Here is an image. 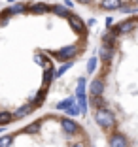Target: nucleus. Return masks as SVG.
I'll return each mask as SVG.
<instances>
[{"label": "nucleus", "mask_w": 138, "mask_h": 147, "mask_svg": "<svg viewBox=\"0 0 138 147\" xmlns=\"http://www.w3.org/2000/svg\"><path fill=\"white\" fill-rule=\"evenodd\" d=\"M27 9V4H17V6H13V8H10L8 11L10 13H21V11H25Z\"/></svg>", "instance_id": "6ab92c4d"}, {"label": "nucleus", "mask_w": 138, "mask_h": 147, "mask_svg": "<svg viewBox=\"0 0 138 147\" xmlns=\"http://www.w3.org/2000/svg\"><path fill=\"white\" fill-rule=\"evenodd\" d=\"M53 11H55L57 15H63V17H70V15H72V13H70L65 6H55V8H53Z\"/></svg>", "instance_id": "f8f14e48"}, {"label": "nucleus", "mask_w": 138, "mask_h": 147, "mask_svg": "<svg viewBox=\"0 0 138 147\" xmlns=\"http://www.w3.org/2000/svg\"><path fill=\"white\" fill-rule=\"evenodd\" d=\"M138 26V21H133V19H125V21H121L116 25V28H114V32H116L117 36L119 34H131V32L136 30Z\"/></svg>", "instance_id": "f03ea898"}, {"label": "nucleus", "mask_w": 138, "mask_h": 147, "mask_svg": "<svg viewBox=\"0 0 138 147\" xmlns=\"http://www.w3.org/2000/svg\"><path fill=\"white\" fill-rule=\"evenodd\" d=\"M12 136H2L0 138V147H10V143H12Z\"/></svg>", "instance_id": "aec40b11"}, {"label": "nucleus", "mask_w": 138, "mask_h": 147, "mask_svg": "<svg viewBox=\"0 0 138 147\" xmlns=\"http://www.w3.org/2000/svg\"><path fill=\"white\" fill-rule=\"evenodd\" d=\"M108 143H110V147H129V140H127L125 134H121V132L110 134Z\"/></svg>", "instance_id": "20e7f679"}, {"label": "nucleus", "mask_w": 138, "mask_h": 147, "mask_svg": "<svg viewBox=\"0 0 138 147\" xmlns=\"http://www.w3.org/2000/svg\"><path fill=\"white\" fill-rule=\"evenodd\" d=\"M119 11L121 13H136L138 11V4H136V2H134V4H123Z\"/></svg>", "instance_id": "9d476101"}, {"label": "nucleus", "mask_w": 138, "mask_h": 147, "mask_svg": "<svg viewBox=\"0 0 138 147\" xmlns=\"http://www.w3.org/2000/svg\"><path fill=\"white\" fill-rule=\"evenodd\" d=\"M66 113H68L70 117H76V115H80V113H82V111H80V106L76 104V102H74V104L70 106L68 109H66Z\"/></svg>", "instance_id": "4468645a"}, {"label": "nucleus", "mask_w": 138, "mask_h": 147, "mask_svg": "<svg viewBox=\"0 0 138 147\" xmlns=\"http://www.w3.org/2000/svg\"><path fill=\"white\" fill-rule=\"evenodd\" d=\"M38 128H40V125H38V123H34L32 126H29V128H25V132H30V134H32V132H36Z\"/></svg>", "instance_id": "4be33fe9"}, {"label": "nucleus", "mask_w": 138, "mask_h": 147, "mask_svg": "<svg viewBox=\"0 0 138 147\" xmlns=\"http://www.w3.org/2000/svg\"><path fill=\"white\" fill-rule=\"evenodd\" d=\"M123 6V0H102L100 2V8L106 9V11H117Z\"/></svg>", "instance_id": "0eeeda50"}, {"label": "nucleus", "mask_w": 138, "mask_h": 147, "mask_svg": "<svg viewBox=\"0 0 138 147\" xmlns=\"http://www.w3.org/2000/svg\"><path fill=\"white\" fill-rule=\"evenodd\" d=\"M61 126H63V130H65L66 134H78L80 132V125L78 123H74L72 119H61Z\"/></svg>", "instance_id": "423d86ee"}, {"label": "nucleus", "mask_w": 138, "mask_h": 147, "mask_svg": "<svg viewBox=\"0 0 138 147\" xmlns=\"http://www.w3.org/2000/svg\"><path fill=\"white\" fill-rule=\"evenodd\" d=\"M30 11L32 13H46L48 11V6L46 4H34L32 8H30Z\"/></svg>", "instance_id": "2eb2a0df"}, {"label": "nucleus", "mask_w": 138, "mask_h": 147, "mask_svg": "<svg viewBox=\"0 0 138 147\" xmlns=\"http://www.w3.org/2000/svg\"><path fill=\"white\" fill-rule=\"evenodd\" d=\"M30 111H32V109H30V106H23V108H19V111H15V115H13V117H23V115H29Z\"/></svg>", "instance_id": "a211bd4d"}, {"label": "nucleus", "mask_w": 138, "mask_h": 147, "mask_svg": "<svg viewBox=\"0 0 138 147\" xmlns=\"http://www.w3.org/2000/svg\"><path fill=\"white\" fill-rule=\"evenodd\" d=\"M51 55L57 57V59H61V61H68L74 55H78V47H76V45H68V47H63L61 51H51Z\"/></svg>", "instance_id": "7ed1b4c3"}, {"label": "nucleus", "mask_w": 138, "mask_h": 147, "mask_svg": "<svg viewBox=\"0 0 138 147\" xmlns=\"http://www.w3.org/2000/svg\"><path fill=\"white\" fill-rule=\"evenodd\" d=\"M99 55H100V59H102L104 62H110L112 61V55H114V49L108 47V45H102L100 51H99Z\"/></svg>", "instance_id": "1a4fd4ad"}, {"label": "nucleus", "mask_w": 138, "mask_h": 147, "mask_svg": "<svg viewBox=\"0 0 138 147\" xmlns=\"http://www.w3.org/2000/svg\"><path fill=\"white\" fill-rule=\"evenodd\" d=\"M134 2H136V4H138V0H134Z\"/></svg>", "instance_id": "cd10ccee"}, {"label": "nucleus", "mask_w": 138, "mask_h": 147, "mask_svg": "<svg viewBox=\"0 0 138 147\" xmlns=\"http://www.w3.org/2000/svg\"><path fill=\"white\" fill-rule=\"evenodd\" d=\"M10 2H12V0H10Z\"/></svg>", "instance_id": "c85d7f7f"}, {"label": "nucleus", "mask_w": 138, "mask_h": 147, "mask_svg": "<svg viewBox=\"0 0 138 147\" xmlns=\"http://www.w3.org/2000/svg\"><path fill=\"white\" fill-rule=\"evenodd\" d=\"M78 2H80V4H89L91 0H78Z\"/></svg>", "instance_id": "bb28decb"}, {"label": "nucleus", "mask_w": 138, "mask_h": 147, "mask_svg": "<svg viewBox=\"0 0 138 147\" xmlns=\"http://www.w3.org/2000/svg\"><path fill=\"white\" fill-rule=\"evenodd\" d=\"M74 102H76L74 98H66V100H63V102H59V104H57V109H65V111H66V109H68Z\"/></svg>", "instance_id": "9b49d317"}, {"label": "nucleus", "mask_w": 138, "mask_h": 147, "mask_svg": "<svg viewBox=\"0 0 138 147\" xmlns=\"http://www.w3.org/2000/svg\"><path fill=\"white\" fill-rule=\"evenodd\" d=\"M95 121L100 128L104 130H110V128H116V117L110 109L102 108V109H97L95 111Z\"/></svg>", "instance_id": "f257e3e1"}, {"label": "nucleus", "mask_w": 138, "mask_h": 147, "mask_svg": "<svg viewBox=\"0 0 138 147\" xmlns=\"http://www.w3.org/2000/svg\"><path fill=\"white\" fill-rule=\"evenodd\" d=\"M70 147H85V145H83V143H72Z\"/></svg>", "instance_id": "a878e982"}, {"label": "nucleus", "mask_w": 138, "mask_h": 147, "mask_svg": "<svg viewBox=\"0 0 138 147\" xmlns=\"http://www.w3.org/2000/svg\"><path fill=\"white\" fill-rule=\"evenodd\" d=\"M91 104L95 106L97 109H102L104 106H106V104H104V100H102V96H95V98H91Z\"/></svg>", "instance_id": "ddd939ff"}, {"label": "nucleus", "mask_w": 138, "mask_h": 147, "mask_svg": "<svg viewBox=\"0 0 138 147\" xmlns=\"http://www.w3.org/2000/svg\"><path fill=\"white\" fill-rule=\"evenodd\" d=\"M49 78H51V70H46V83H49V81H51Z\"/></svg>", "instance_id": "b1692460"}, {"label": "nucleus", "mask_w": 138, "mask_h": 147, "mask_svg": "<svg viewBox=\"0 0 138 147\" xmlns=\"http://www.w3.org/2000/svg\"><path fill=\"white\" fill-rule=\"evenodd\" d=\"M104 92V81L102 79H93L89 85V94L91 98H95V96H102Z\"/></svg>", "instance_id": "39448f33"}, {"label": "nucleus", "mask_w": 138, "mask_h": 147, "mask_svg": "<svg viewBox=\"0 0 138 147\" xmlns=\"http://www.w3.org/2000/svg\"><path fill=\"white\" fill-rule=\"evenodd\" d=\"M97 62H99L97 57H91V59H89V64H87V72H89V74H93L97 70Z\"/></svg>", "instance_id": "dca6fc26"}, {"label": "nucleus", "mask_w": 138, "mask_h": 147, "mask_svg": "<svg viewBox=\"0 0 138 147\" xmlns=\"http://www.w3.org/2000/svg\"><path fill=\"white\" fill-rule=\"evenodd\" d=\"M112 25H114V17H108V19H106V26L112 28Z\"/></svg>", "instance_id": "5701e85b"}, {"label": "nucleus", "mask_w": 138, "mask_h": 147, "mask_svg": "<svg viewBox=\"0 0 138 147\" xmlns=\"http://www.w3.org/2000/svg\"><path fill=\"white\" fill-rule=\"evenodd\" d=\"M65 4L68 6V8H72V6H74V4H72V0H65Z\"/></svg>", "instance_id": "393cba45"}, {"label": "nucleus", "mask_w": 138, "mask_h": 147, "mask_svg": "<svg viewBox=\"0 0 138 147\" xmlns=\"http://www.w3.org/2000/svg\"><path fill=\"white\" fill-rule=\"evenodd\" d=\"M68 23H70V26H72L76 32H83V30H85V23H83L78 15H70V17H68Z\"/></svg>", "instance_id": "6e6552de"}, {"label": "nucleus", "mask_w": 138, "mask_h": 147, "mask_svg": "<svg viewBox=\"0 0 138 147\" xmlns=\"http://www.w3.org/2000/svg\"><path fill=\"white\" fill-rule=\"evenodd\" d=\"M12 113H10V111H2V113H0V125H6V123H10V121H12Z\"/></svg>", "instance_id": "f3484780"}, {"label": "nucleus", "mask_w": 138, "mask_h": 147, "mask_svg": "<svg viewBox=\"0 0 138 147\" xmlns=\"http://www.w3.org/2000/svg\"><path fill=\"white\" fill-rule=\"evenodd\" d=\"M70 66H72V64H70V62H66V64H63V66H61V68H59V70H57V72H55V76H57V78H61V76H63V74H65L66 70L70 68Z\"/></svg>", "instance_id": "412c9836"}]
</instances>
